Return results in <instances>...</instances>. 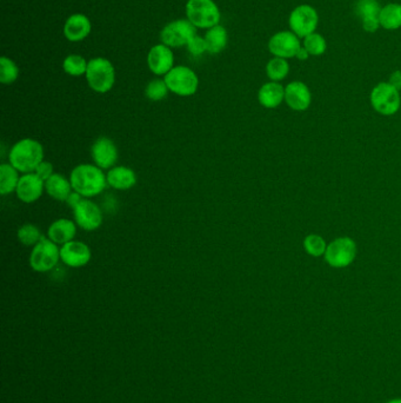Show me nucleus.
Instances as JSON below:
<instances>
[{
    "mask_svg": "<svg viewBox=\"0 0 401 403\" xmlns=\"http://www.w3.org/2000/svg\"><path fill=\"white\" fill-rule=\"evenodd\" d=\"M186 46L188 52H190L191 54L195 56V57L202 56L204 52H206L207 51L205 38L199 37V36H195V37L192 38V39L188 41V44H187Z\"/></svg>",
    "mask_w": 401,
    "mask_h": 403,
    "instance_id": "nucleus-34",
    "label": "nucleus"
},
{
    "mask_svg": "<svg viewBox=\"0 0 401 403\" xmlns=\"http://www.w3.org/2000/svg\"><path fill=\"white\" fill-rule=\"evenodd\" d=\"M169 91L170 90L167 87L166 83L164 79H153L146 86L145 94L150 101L159 102L166 97Z\"/></svg>",
    "mask_w": 401,
    "mask_h": 403,
    "instance_id": "nucleus-32",
    "label": "nucleus"
},
{
    "mask_svg": "<svg viewBox=\"0 0 401 403\" xmlns=\"http://www.w3.org/2000/svg\"><path fill=\"white\" fill-rule=\"evenodd\" d=\"M77 235V224L74 220L59 218L50 225L47 238L57 245H64L74 240Z\"/></svg>",
    "mask_w": 401,
    "mask_h": 403,
    "instance_id": "nucleus-20",
    "label": "nucleus"
},
{
    "mask_svg": "<svg viewBox=\"0 0 401 403\" xmlns=\"http://www.w3.org/2000/svg\"><path fill=\"white\" fill-rule=\"evenodd\" d=\"M187 21L199 29H211L219 25L220 11L213 0H188Z\"/></svg>",
    "mask_w": 401,
    "mask_h": 403,
    "instance_id": "nucleus-4",
    "label": "nucleus"
},
{
    "mask_svg": "<svg viewBox=\"0 0 401 403\" xmlns=\"http://www.w3.org/2000/svg\"><path fill=\"white\" fill-rule=\"evenodd\" d=\"M227 41H228V37H227L226 29L221 25L213 26L205 34L207 52L212 54L221 52L226 48Z\"/></svg>",
    "mask_w": 401,
    "mask_h": 403,
    "instance_id": "nucleus-25",
    "label": "nucleus"
},
{
    "mask_svg": "<svg viewBox=\"0 0 401 403\" xmlns=\"http://www.w3.org/2000/svg\"><path fill=\"white\" fill-rule=\"evenodd\" d=\"M8 163L21 174H32L44 161V147L36 139L24 138L13 144L8 152Z\"/></svg>",
    "mask_w": 401,
    "mask_h": 403,
    "instance_id": "nucleus-2",
    "label": "nucleus"
},
{
    "mask_svg": "<svg viewBox=\"0 0 401 403\" xmlns=\"http://www.w3.org/2000/svg\"><path fill=\"white\" fill-rule=\"evenodd\" d=\"M107 179V185L113 187L114 190H130L137 183V176L136 172L131 167H114L109 169V172L106 174Z\"/></svg>",
    "mask_w": 401,
    "mask_h": 403,
    "instance_id": "nucleus-21",
    "label": "nucleus"
},
{
    "mask_svg": "<svg viewBox=\"0 0 401 403\" xmlns=\"http://www.w3.org/2000/svg\"><path fill=\"white\" fill-rule=\"evenodd\" d=\"M91 156L94 164L102 170H109L118 162V149L112 139L100 137L91 147Z\"/></svg>",
    "mask_w": 401,
    "mask_h": 403,
    "instance_id": "nucleus-14",
    "label": "nucleus"
},
{
    "mask_svg": "<svg viewBox=\"0 0 401 403\" xmlns=\"http://www.w3.org/2000/svg\"><path fill=\"white\" fill-rule=\"evenodd\" d=\"M389 84L395 87L398 91H400L401 90V71L400 70H398V71H394L393 74H391V77H389Z\"/></svg>",
    "mask_w": 401,
    "mask_h": 403,
    "instance_id": "nucleus-36",
    "label": "nucleus"
},
{
    "mask_svg": "<svg viewBox=\"0 0 401 403\" xmlns=\"http://www.w3.org/2000/svg\"><path fill=\"white\" fill-rule=\"evenodd\" d=\"M175 56L166 45H154L147 54L149 69L157 76H166L175 66Z\"/></svg>",
    "mask_w": 401,
    "mask_h": 403,
    "instance_id": "nucleus-15",
    "label": "nucleus"
},
{
    "mask_svg": "<svg viewBox=\"0 0 401 403\" xmlns=\"http://www.w3.org/2000/svg\"><path fill=\"white\" fill-rule=\"evenodd\" d=\"M61 261V248L46 237H43L38 245H34L30 255V265L36 273H47L56 268Z\"/></svg>",
    "mask_w": 401,
    "mask_h": 403,
    "instance_id": "nucleus-6",
    "label": "nucleus"
},
{
    "mask_svg": "<svg viewBox=\"0 0 401 403\" xmlns=\"http://www.w3.org/2000/svg\"><path fill=\"white\" fill-rule=\"evenodd\" d=\"M45 192V182L36 174H24L21 176L17 187L16 195L24 203H34Z\"/></svg>",
    "mask_w": 401,
    "mask_h": 403,
    "instance_id": "nucleus-16",
    "label": "nucleus"
},
{
    "mask_svg": "<svg viewBox=\"0 0 401 403\" xmlns=\"http://www.w3.org/2000/svg\"><path fill=\"white\" fill-rule=\"evenodd\" d=\"M87 65L89 61H86L85 58L79 54H69L63 61V69L72 77H80L83 74H86Z\"/></svg>",
    "mask_w": 401,
    "mask_h": 403,
    "instance_id": "nucleus-27",
    "label": "nucleus"
},
{
    "mask_svg": "<svg viewBox=\"0 0 401 403\" xmlns=\"http://www.w3.org/2000/svg\"><path fill=\"white\" fill-rule=\"evenodd\" d=\"M318 21L319 17L316 8L310 5H300L292 11L288 23L292 32L296 33L298 37H307L316 31Z\"/></svg>",
    "mask_w": 401,
    "mask_h": 403,
    "instance_id": "nucleus-11",
    "label": "nucleus"
},
{
    "mask_svg": "<svg viewBox=\"0 0 401 403\" xmlns=\"http://www.w3.org/2000/svg\"><path fill=\"white\" fill-rule=\"evenodd\" d=\"M164 81L171 92L180 97L193 96L198 90V76L187 66H175L165 76Z\"/></svg>",
    "mask_w": 401,
    "mask_h": 403,
    "instance_id": "nucleus-5",
    "label": "nucleus"
},
{
    "mask_svg": "<svg viewBox=\"0 0 401 403\" xmlns=\"http://www.w3.org/2000/svg\"><path fill=\"white\" fill-rule=\"evenodd\" d=\"M303 245H304L305 251L312 257L324 256L325 251L327 249V245H326L324 238L321 235H316V234L305 237Z\"/></svg>",
    "mask_w": 401,
    "mask_h": 403,
    "instance_id": "nucleus-31",
    "label": "nucleus"
},
{
    "mask_svg": "<svg viewBox=\"0 0 401 403\" xmlns=\"http://www.w3.org/2000/svg\"><path fill=\"white\" fill-rule=\"evenodd\" d=\"M308 54H310V53H308L304 46H303V48H300L299 51L296 53V57L298 58L299 61H306L308 58Z\"/></svg>",
    "mask_w": 401,
    "mask_h": 403,
    "instance_id": "nucleus-38",
    "label": "nucleus"
},
{
    "mask_svg": "<svg viewBox=\"0 0 401 403\" xmlns=\"http://www.w3.org/2000/svg\"><path fill=\"white\" fill-rule=\"evenodd\" d=\"M379 23L385 30H397L401 28V5L389 4L381 8Z\"/></svg>",
    "mask_w": 401,
    "mask_h": 403,
    "instance_id": "nucleus-26",
    "label": "nucleus"
},
{
    "mask_svg": "<svg viewBox=\"0 0 401 403\" xmlns=\"http://www.w3.org/2000/svg\"><path fill=\"white\" fill-rule=\"evenodd\" d=\"M304 48L311 56H321L326 51V41L319 33H311L305 37Z\"/></svg>",
    "mask_w": 401,
    "mask_h": 403,
    "instance_id": "nucleus-33",
    "label": "nucleus"
},
{
    "mask_svg": "<svg viewBox=\"0 0 401 403\" xmlns=\"http://www.w3.org/2000/svg\"><path fill=\"white\" fill-rule=\"evenodd\" d=\"M389 403H401V400H393V401H391Z\"/></svg>",
    "mask_w": 401,
    "mask_h": 403,
    "instance_id": "nucleus-39",
    "label": "nucleus"
},
{
    "mask_svg": "<svg viewBox=\"0 0 401 403\" xmlns=\"http://www.w3.org/2000/svg\"><path fill=\"white\" fill-rule=\"evenodd\" d=\"M357 256V245L349 237H338L327 245L325 261L329 267L343 269L352 265Z\"/></svg>",
    "mask_w": 401,
    "mask_h": 403,
    "instance_id": "nucleus-7",
    "label": "nucleus"
},
{
    "mask_svg": "<svg viewBox=\"0 0 401 403\" xmlns=\"http://www.w3.org/2000/svg\"><path fill=\"white\" fill-rule=\"evenodd\" d=\"M92 30V25L85 14L76 13L67 18L64 25V36L66 39L73 43L84 41Z\"/></svg>",
    "mask_w": 401,
    "mask_h": 403,
    "instance_id": "nucleus-19",
    "label": "nucleus"
},
{
    "mask_svg": "<svg viewBox=\"0 0 401 403\" xmlns=\"http://www.w3.org/2000/svg\"><path fill=\"white\" fill-rule=\"evenodd\" d=\"M45 192L51 196L53 200L59 202H66L69 196L72 194V184L69 179L61 174H53L46 182H45Z\"/></svg>",
    "mask_w": 401,
    "mask_h": 403,
    "instance_id": "nucleus-22",
    "label": "nucleus"
},
{
    "mask_svg": "<svg viewBox=\"0 0 401 403\" xmlns=\"http://www.w3.org/2000/svg\"><path fill=\"white\" fill-rule=\"evenodd\" d=\"M85 77L94 92L106 94L112 90L116 83V70L109 59L94 58L89 61Z\"/></svg>",
    "mask_w": 401,
    "mask_h": 403,
    "instance_id": "nucleus-3",
    "label": "nucleus"
},
{
    "mask_svg": "<svg viewBox=\"0 0 401 403\" xmlns=\"http://www.w3.org/2000/svg\"><path fill=\"white\" fill-rule=\"evenodd\" d=\"M84 197L83 196L79 195L78 192H72V194L69 196V198L66 200V203L69 204V208H74L76 205H77L81 200H83Z\"/></svg>",
    "mask_w": 401,
    "mask_h": 403,
    "instance_id": "nucleus-37",
    "label": "nucleus"
},
{
    "mask_svg": "<svg viewBox=\"0 0 401 403\" xmlns=\"http://www.w3.org/2000/svg\"><path fill=\"white\" fill-rule=\"evenodd\" d=\"M288 72H290V65L284 58H273L266 65V74L272 82L283 81L288 77Z\"/></svg>",
    "mask_w": 401,
    "mask_h": 403,
    "instance_id": "nucleus-28",
    "label": "nucleus"
},
{
    "mask_svg": "<svg viewBox=\"0 0 401 403\" xmlns=\"http://www.w3.org/2000/svg\"><path fill=\"white\" fill-rule=\"evenodd\" d=\"M258 101L266 109H276L285 101V89L278 82L266 83L260 87Z\"/></svg>",
    "mask_w": 401,
    "mask_h": 403,
    "instance_id": "nucleus-23",
    "label": "nucleus"
},
{
    "mask_svg": "<svg viewBox=\"0 0 401 403\" xmlns=\"http://www.w3.org/2000/svg\"><path fill=\"white\" fill-rule=\"evenodd\" d=\"M17 236H18L19 242L26 247H34L44 237L41 235L39 228L33 224H24L23 227L18 229Z\"/></svg>",
    "mask_w": 401,
    "mask_h": 403,
    "instance_id": "nucleus-29",
    "label": "nucleus"
},
{
    "mask_svg": "<svg viewBox=\"0 0 401 403\" xmlns=\"http://www.w3.org/2000/svg\"><path fill=\"white\" fill-rule=\"evenodd\" d=\"M19 172L10 163H3L0 165V195H11L16 192L17 187L19 183Z\"/></svg>",
    "mask_w": 401,
    "mask_h": 403,
    "instance_id": "nucleus-24",
    "label": "nucleus"
},
{
    "mask_svg": "<svg viewBox=\"0 0 401 403\" xmlns=\"http://www.w3.org/2000/svg\"><path fill=\"white\" fill-rule=\"evenodd\" d=\"M380 11V5L377 0H358L356 5V12L362 21V28L367 32H376L379 29Z\"/></svg>",
    "mask_w": 401,
    "mask_h": 403,
    "instance_id": "nucleus-18",
    "label": "nucleus"
},
{
    "mask_svg": "<svg viewBox=\"0 0 401 403\" xmlns=\"http://www.w3.org/2000/svg\"><path fill=\"white\" fill-rule=\"evenodd\" d=\"M73 192H78L84 198H92L100 195L107 187V179L104 170L96 164H79L69 175Z\"/></svg>",
    "mask_w": 401,
    "mask_h": 403,
    "instance_id": "nucleus-1",
    "label": "nucleus"
},
{
    "mask_svg": "<svg viewBox=\"0 0 401 403\" xmlns=\"http://www.w3.org/2000/svg\"><path fill=\"white\" fill-rule=\"evenodd\" d=\"M72 210L74 222L83 230L94 231L102 227V209L94 200L83 198Z\"/></svg>",
    "mask_w": 401,
    "mask_h": 403,
    "instance_id": "nucleus-10",
    "label": "nucleus"
},
{
    "mask_svg": "<svg viewBox=\"0 0 401 403\" xmlns=\"http://www.w3.org/2000/svg\"><path fill=\"white\" fill-rule=\"evenodd\" d=\"M371 104L378 114L392 116L400 109V94L389 83H380L371 92Z\"/></svg>",
    "mask_w": 401,
    "mask_h": 403,
    "instance_id": "nucleus-8",
    "label": "nucleus"
},
{
    "mask_svg": "<svg viewBox=\"0 0 401 403\" xmlns=\"http://www.w3.org/2000/svg\"><path fill=\"white\" fill-rule=\"evenodd\" d=\"M300 48L299 38L296 33L290 31L276 33L268 41L270 52L276 57L284 59L296 57Z\"/></svg>",
    "mask_w": 401,
    "mask_h": 403,
    "instance_id": "nucleus-13",
    "label": "nucleus"
},
{
    "mask_svg": "<svg viewBox=\"0 0 401 403\" xmlns=\"http://www.w3.org/2000/svg\"><path fill=\"white\" fill-rule=\"evenodd\" d=\"M19 77V69L16 63L8 57L0 58V82L11 85Z\"/></svg>",
    "mask_w": 401,
    "mask_h": 403,
    "instance_id": "nucleus-30",
    "label": "nucleus"
},
{
    "mask_svg": "<svg viewBox=\"0 0 401 403\" xmlns=\"http://www.w3.org/2000/svg\"><path fill=\"white\" fill-rule=\"evenodd\" d=\"M285 102L292 110H307L312 102V94L304 83L292 82L285 87Z\"/></svg>",
    "mask_w": 401,
    "mask_h": 403,
    "instance_id": "nucleus-17",
    "label": "nucleus"
},
{
    "mask_svg": "<svg viewBox=\"0 0 401 403\" xmlns=\"http://www.w3.org/2000/svg\"><path fill=\"white\" fill-rule=\"evenodd\" d=\"M195 36H197L195 25L185 19H179L167 24L162 29L160 39L162 44L169 48H182L188 44V41Z\"/></svg>",
    "mask_w": 401,
    "mask_h": 403,
    "instance_id": "nucleus-9",
    "label": "nucleus"
},
{
    "mask_svg": "<svg viewBox=\"0 0 401 403\" xmlns=\"http://www.w3.org/2000/svg\"><path fill=\"white\" fill-rule=\"evenodd\" d=\"M92 253L89 245L80 240H71L61 245V261L69 268H81L89 265Z\"/></svg>",
    "mask_w": 401,
    "mask_h": 403,
    "instance_id": "nucleus-12",
    "label": "nucleus"
},
{
    "mask_svg": "<svg viewBox=\"0 0 401 403\" xmlns=\"http://www.w3.org/2000/svg\"><path fill=\"white\" fill-rule=\"evenodd\" d=\"M34 174H36L38 177H41L44 182H46V180L54 174V172H53L52 163L46 162V161H43V162L38 165V167H36Z\"/></svg>",
    "mask_w": 401,
    "mask_h": 403,
    "instance_id": "nucleus-35",
    "label": "nucleus"
}]
</instances>
